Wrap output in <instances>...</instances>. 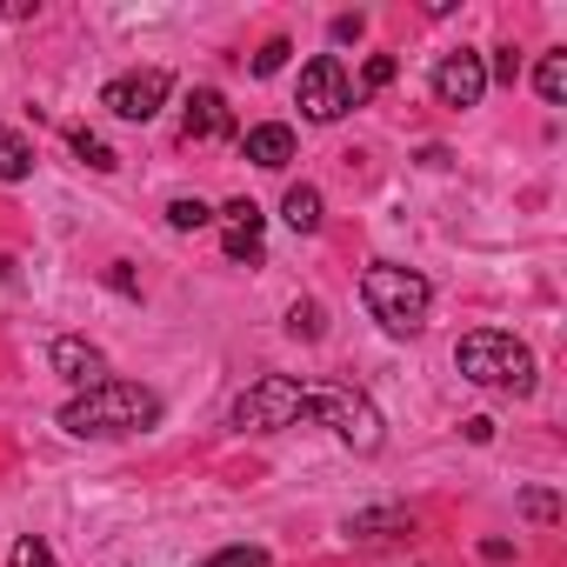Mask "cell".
<instances>
[{"mask_svg":"<svg viewBox=\"0 0 567 567\" xmlns=\"http://www.w3.org/2000/svg\"><path fill=\"white\" fill-rule=\"evenodd\" d=\"M161 421V394L141 388V381H101V388H81L68 408H61V427L68 434H94V441H114V434H141Z\"/></svg>","mask_w":567,"mask_h":567,"instance_id":"cell-1","label":"cell"},{"mask_svg":"<svg viewBox=\"0 0 567 567\" xmlns=\"http://www.w3.org/2000/svg\"><path fill=\"white\" fill-rule=\"evenodd\" d=\"M454 368H461V381H474V388H494V394H534V354H527V341H514V334H501V328H474V334H461Z\"/></svg>","mask_w":567,"mask_h":567,"instance_id":"cell-2","label":"cell"},{"mask_svg":"<svg viewBox=\"0 0 567 567\" xmlns=\"http://www.w3.org/2000/svg\"><path fill=\"white\" fill-rule=\"evenodd\" d=\"M361 301H368V315H374L388 334H421V328H427V308H434V288H427L414 267L374 260V267L361 274Z\"/></svg>","mask_w":567,"mask_h":567,"instance_id":"cell-3","label":"cell"},{"mask_svg":"<svg viewBox=\"0 0 567 567\" xmlns=\"http://www.w3.org/2000/svg\"><path fill=\"white\" fill-rule=\"evenodd\" d=\"M308 414H315L321 427H334V441H348L354 454H374V447L388 441V421H381V408H374L361 388L321 381V388H308Z\"/></svg>","mask_w":567,"mask_h":567,"instance_id":"cell-4","label":"cell"},{"mask_svg":"<svg viewBox=\"0 0 567 567\" xmlns=\"http://www.w3.org/2000/svg\"><path fill=\"white\" fill-rule=\"evenodd\" d=\"M308 414V381H295V374H260L240 401H234V427L240 434H280V427H295Z\"/></svg>","mask_w":567,"mask_h":567,"instance_id":"cell-5","label":"cell"},{"mask_svg":"<svg viewBox=\"0 0 567 567\" xmlns=\"http://www.w3.org/2000/svg\"><path fill=\"white\" fill-rule=\"evenodd\" d=\"M354 107V81H348V68L334 61V54H315L308 68H301V114L315 121V127H328V121H341Z\"/></svg>","mask_w":567,"mask_h":567,"instance_id":"cell-6","label":"cell"},{"mask_svg":"<svg viewBox=\"0 0 567 567\" xmlns=\"http://www.w3.org/2000/svg\"><path fill=\"white\" fill-rule=\"evenodd\" d=\"M167 68H134V74H121V81H107L101 87V107L114 114V121H154L161 114V101H167Z\"/></svg>","mask_w":567,"mask_h":567,"instance_id":"cell-7","label":"cell"},{"mask_svg":"<svg viewBox=\"0 0 567 567\" xmlns=\"http://www.w3.org/2000/svg\"><path fill=\"white\" fill-rule=\"evenodd\" d=\"M481 94H487V54H467V48H461V54H447V61L434 68V101H441V107L461 114V107H481Z\"/></svg>","mask_w":567,"mask_h":567,"instance_id":"cell-8","label":"cell"},{"mask_svg":"<svg viewBox=\"0 0 567 567\" xmlns=\"http://www.w3.org/2000/svg\"><path fill=\"white\" fill-rule=\"evenodd\" d=\"M220 247H227V260H247V267H260V227H267V214L240 194V200H227L220 214Z\"/></svg>","mask_w":567,"mask_h":567,"instance_id":"cell-9","label":"cell"},{"mask_svg":"<svg viewBox=\"0 0 567 567\" xmlns=\"http://www.w3.org/2000/svg\"><path fill=\"white\" fill-rule=\"evenodd\" d=\"M48 361H54V374L74 381V388H101V381H114V374H107V354H101L94 341H81V334H61V341L48 348Z\"/></svg>","mask_w":567,"mask_h":567,"instance_id":"cell-10","label":"cell"},{"mask_svg":"<svg viewBox=\"0 0 567 567\" xmlns=\"http://www.w3.org/2000/svg\"><path fill=\"white\" fill-rule=\"evenodd\" d=\"M181 134H187V141H227V134H234L227 101H220L214 87H194V94H187V114H181Z\"/></svg>","mask_w":567,"mask_h":567,"instance_id":"cell-11","label":"cell"},{"mask_svg":"<svg viewBox=\"0 0 567 567\" xmlns=\"http://www.w3.org/2000/svg\"><path fill=\"white\" fill-rule=\"evenodd\" d=\"M247 161L254 167H288L295 161V127H280V121H267V127H247Z\"/></svg>","mask_w":567,"mask_h":567,"instance_id":"cell-12","label":"cell"},{"mask_svg":"<svg viewBox=\"0 0 567 567\" xmlns=\"http://www.w3.org/2000/svg\"><path fill=\"white\" fill-rule=\"evenodd\" d=\"M280 220H288L295 234H321V220H328V214H321V187H308V181L288 187V200H280Z\"/></svg>","mask_w":567,"mask_h":567,"instance_id":"cell-13","label":"cell"},{"mask_svg":"<svg viewBox=\"0 0 567 567\" xmlns=\"http://www.w3.org/2000/svg\"><path fill=\"white\" fill-rule=\"evenodd\" d=\"M34 174V141L21 127H0V181H28Z\"/></svg>","mask_w":567,"mask_h":567,"instance_id":"cell-14","label":"cell"},{"mask_svg":"<svg viewBox=\"0 0 567 567\" xmlns=\"http://www.w3.org/2000/svg\"><path fill=\"white\" fill-rule=\"evenodd\" d=\"M408 527H414L408 507H381V514H354V520H348L354 540H388V534H408Z\"/></svg>","mask_w":567,"mask_h":567,"instance_id":"cell-15","label":"cell"},{"mask_svg":"<svg viewBox=\"0 0 567 567\" xmlns=\"http://www.w3.org/2000/svg\"><path fill=\"white\" fill-rule=\"evenodd\" d=\"M534 87H540V101H547V107H560V101H567V54H540Z\"/></svg>","mask_w":567,"mask_h":567,"instance_id":"cell-16","label":"cell"},{"mask_svg":"<svg viewBox=\"0 0 567 567\" xmlns=\"http://www.w3.org/2000/svg\"><path fill=\"white\" fill-rule=\"evenodd\" d=\"M68 147H74V154H81L94 174H114V167H121V154H114L101 134H87V127H74V134H68Z\"/></svg>","mask_w":567,"mask_h":567,"instance_id":"cell-17","label":"cell"},{"mask_svg":"<svg viewBox=\"0 0 567 567\" xmlns=\"http://www.w3.org/2000/svg\"><path fill=\"white\" fill-rule=\"evenodd\" d=\"M207 220H214V207H207L200 194H181V200H167V227H174V234H200Z\"/></svg>","mask_w":567,"mask_h":567,"instance_id":"cell-18","label":"cell"},{"mask_svg":"<svg viewBox=\"0 0 567 567\" xmlns=\"http://www.w3.org/2000/svg\"><path fill=\"white\" fill-rule=\"evenodd\" d=\"M288 334H295V341H321V334H328L321 301H295V308H288Z\"/></svg>","mask_w":567,"mask_h":567,"instance_id":"cell-19","label":"cell"},{"mask_svg":"<svg viewBox=\"0 0 567 567\" xmlns=\"http://www.w3.org/2000/svg\"><path fill=\"white\" fill-rule=\"evenodd\" d=\"M8 567H61V560H54V547L41 534H28V540H14V560Z\"/></svg>","mask_w":567,"mask_h":567,"instance_id":"cell-20","label":"cell"},{"mask_svg":"<svg viewBox=\"0 0 567 567\" xmlns=\"http://www.w3.org/2000/svg\"><path fill=\"white\" fill-rule=\"evenodd\" d=\"M388 81H394V54H374V61L361 68V87H354V101H361V94H381Z\"/></svg>","mask_w":567,"mask_h":567,"instance_id":"cell-21","label":"cell"},{"mask_svg":"<svg viewBox=\"0 0 567 567\" xmlns=\"http://www.w3.org/2000/svg\"><path fill=\"white\" fill-rule=\"evenodd\" d=\"M520 514H527V520H540V527H547V520H560V501H554V494H547V487H527V494H520Z\"/></svg>","mask_w":567,"mask_h":567,"instance_id":"cell-22","label":"cell"},{"mask_svg":"<svg viewBox=\"0 0 567 567\" xmlns=\"http://www.w3.org/2000/svg\"><path fill=\"white\" fill-rule=\"evenodd\" d=\"M200 567H267V547H220V554H207Z\"/></svg>","mask_w":567,"mask_h":567,"instance_id":"cell-23","label":"cell"},{"mask_svg":"<svg viewBox=\"0 0 567 567\" xmlns=\"http://www.w3.org/2000/svg\"><path fill=\"white\" fill-rule=\"evenodd\" d=\"M288 54H295L288 41H267V48L254 54V74H260V81H267V74H280V68H288Z\"/></svg>","mask_w":567,"mask_h":567,"instance_id":"cell-24","label":"cell"},{"mask_svg":"<svg viewBox=\"0 0 567 567\" xmlns=\"http://www.w3.org/2000/svg\"><path fill=\"white\" fill-rule=\"evenodd\" d=\"M487 81H507V87H514V81H520V54H514V48H494V61H487Z\"/></svg>","mask_w":567,"mask_h":567,"instance_id":"cell-25","label":"cell"},{"mask_svg":"<svg viewBox=\"0 0 567 567\" xmlns=\"http://www.w3.org/2000/svg\"><path fill=\"white\" fill-rule=\"evenodd\" d=\"M361 34H368V21H361V14H341V21H334V41H341V48H348V41H361Z\"/></svg>","mask_w":567,"mask_h":567,"instance_id":"cell-26","label":"cell"},{"mask_svg":"<svg viewBox=\"0 0 567 567\" xmlns=\"http://www.w3.org/2000/svg\"><path fill=\"white\" fill-rule=\"evenodd\" d=\"M467 441H474V447H487V441H494V421H487V414H474V421H467Z\"/></svg>","mask_w":567,"mask_h":567,"instance_id":"cell-27","label":"cell"},{"mask_svg":"<svg viewBox=\"0 0 567 567\" xmlns=\"http://www.w3.org/2000/svg\"><path fill=\"white\" fill-rule=\"evenodd\" d=\"M481 560H514V540H481Z\"/></svg>","mask_w":567,"mask_h":567,"instance_id":"cell-28","label":"cell"}]
</instances>
